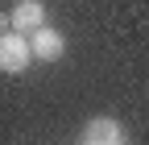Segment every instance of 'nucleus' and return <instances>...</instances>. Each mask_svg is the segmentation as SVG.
<instances>
[{
	"instance_id": "2",
	"label": "nucleus",
	"mask_w": 149,
	"mask_h": 145,
	"mask_svg": "<svg viewBox=\"0 0 149 145\" xmlns=\"http://www.w3.org/2000/svg\"><path fill=\"white\" fill-rule=\"evenodd\" d=\"M83 145H128V141H124L120 120H112V116H91V120L83 124Z\"/></svg>"
},
{
	"instance_id": "5",
	"label": "nucleus",
	"mask_w": 149,
	"mask_h": 145,
	"mask_svg": "<svg viewBox=\"0 0 149 145\" xmlns=\"http://www.w3.org/2000/svg\"><path fill=\"white\" fill-rule=\"evenodd\" d=\"M13 29V21H8V13H0V33H8Z\"/></svg>"
},
{
	"instance_id": "4",
	"label": "nucleus",
	"mask_w": 149,
	"mask_h": 145,
	"mask_svg": "<svg viewBox=\"0 0 149 145\" xmlns=\"http://www.w3.org/2000/svg\"><path fill=\"white\" fill-rule=\"evenodd\" d=\"M8 21H13L17 33H33V29L46 25V4L42 0H17L13 13H8Z\"/></svg>"
},
{
	"instance_id": "6",
	"label": "nucleus",
	"mask_w": 149,
	"mask_h": 145,
	"mask_svg": "<svg viewBox=\"0 0 149 145\" xmlns=\"http://www.w3.org/2000/svg\"><path fill=\"white\" fill-rule=\"evenodd\" d=\"M79 145H83V141H79Z\"/></svg>"
},
{
	"instance_id": "1",
	"label": "nucleus",
	"mask_w": 149,
	"mask_h": 145,
	"mask_svg": "<svg viewBox=\"0 0 149 145\" xmlns=\"http://www.w3.org/2000/svg\"><path fill=\"white\" fill-rule=\"evenodd\" d=\"M33 62V46L25 33H0V70L4 75H21V70Z\"/></svg>"
},
{
	"instance_id": "3",
	"label": "nucleus",
	"mask_w": 149,
	"mask_h": 145,
	"mask_svg": "<svg viewBox=\"0 0 149 145\" xmlns=\"http://www.w3.org/2000/svg\"><path fill=\"white\" fill-rule=\"evenodd\" d=\"M29 46H33V58H42V62H58L62 54H66V38H62L58 29H50V25L33 29L29 33Z\"/></svg>"
}]
</instances>
